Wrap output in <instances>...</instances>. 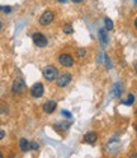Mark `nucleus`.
<instances>
[{
  "label": "nucleus",
  "instance_id": "nucleus-6",
  "mask_svg": "<svg viewBox=\"0 0 137 158\" xmlns=\"http://www.w3.org/2000/svg\"><path fill=\"white\" fill-rule=\"evenodd\" d=\"M53 18H55L53 13L50 12V10H47V12H45V13L41 15V18H40V23H41L42 26H48L50 23H52Z\"/></svg>",
  "mask_w": 137,
  "mask_h": 158
},
{
  "label": "nucleus",
  "instance_id": "nucleus-4",
  "mask_svg": "<svg viewBox=\"0 0 137 158\" xmlns=\"http://www.w3.org/2000/svg\"><path fill=\"white\" fill-rule=\"evenodd\" d=\"M43 92H45V88H43V84H42V83H36V84H33V87L31 88V94H32L34 98L42 97V96H43Z\"/></svg>",
  "mask_w": 137,
  "mask_h": 158
},
{
  "label": "nucleus",
  "instance_id": "nucleus-2",
  "mask_svg": "<svg viewBox=\"0 0 137 158\" xmlns=\"http://www.w3.org/2000/svg\"><path fill=\"white\" fill-rule=\"evenodd\" d=\"M25 82H24V79L23 78H17L13 85H12V92L15 93V94H21L25 91Z\"/></svg>",
  "mask_w": 137,
  "mask_h": 158
},
{
  "label": "nucleus",
  "instance_id": "nucleus-19",
  "mask_svg": "<svg viewBox=\"0 0 137 158\" xmlns=\"http://www.w3.org/2000/svg\"><path fill=\"white\" fill-rule=\"evenodd\" d=\"M38 148H40V147H38V144H37L36 142H32V143H31V149H33V151H38Z\"/></svg>",
  "mask_w": 137,
  "mask_h": 158
},
{
  "label": "nucleus",
  "instance_id": "nucleus-26",
  "mask_svg": "<svg viewBox=\"0 0 137 158\" xmlns=\"http://www.w3.org/2000/svg\"><path fill=\"white\" fill-rule=\"evenodd\" d=\"M2 27H3V23H2V22H0V29H2Z\"/></svg>",
  "mask_w": 137,
  "mask_h": 158
},
{
  "label": "nucleus",
  "instance_id": "nucleus-29",
  "mask_svg": "<svg viewBox=\"0 0 137 158\" xmlns=\"http://www.w3.org/2000/svg\"><path fill=\"white\" fill-rule=\"evenodd\" d=\"M135 3H137V0H135Z\"/></svg>",
  "mask_w": 137,
  "mask_h": 158
},
{
  "label": "nucleus",
  "instance_id": "nucleus-23",
  "mask_svg": "<svg viewBox=\"0 0 137 158\" xmlns=\"http://www.w3.org/2000/svg\"><path fill=\"white\" fill-rule=\"evenodd\" d=\"M72 2H74V3H80L81 0H72Z\"/></svg>",
  "mask_w": 137,
  "mask_h": 158
},
{
  "label": "nucleus",
  "instance_id": "nucleus-24",
  "mask_svg": "<svg viewBox=\"0 0 137 158\" xmlns=\"http://www.w3.org/2000/svg\"><path fill=\"white\" fill-rule=\"evenodd\" d=\"M58 2H61V3H66L67 0H58Z\"/></svg>",
  "mask_w": 137,
  "mask_h": 158
},
{
  "label": "nucleus",
  "instance_id": "nucleus-30",
  "mask_svg": "<svg viewBox=\"0 0 137 158\" xmlns=\"http://www.w3.org/2000/svg\"><path fill=\"white\" fill-rule=\"evenodd\" d=\"M136 130H137V126H136Z\"/></svg>",
  "mask_w": 137,
  "mask_h": 158
},
{
  "label": "nucleus",
  "instance_id": "nucleus-21",
  "mask_svg": "<svg viewBox=\"0 0 137 158\" xmlns=\"http://www.w3.org/2000/svg\"><path fill=\"white\" fill-rule=\"evenodd\" d=\"M0 9H3L5 13H9V12H10V8H9V6H3V8H0Z\"/></svg>",
  "mask_w": 137,
  "mask_h": 158
},
{
  "label": "nucleus",
  "instance_id": "nucleus-1",
  "mask_svg": "<svg viewBox=\"0 0 137 158\" xmlns=\"http://www.w3.org/2000/svg\"><path fill=\"white\" fill-rule=\"evenodd\" d=\"M43 77L47 79L48 82H52L55 81V79L58 78V72H57V69L52 65H48L45 68V70H43Z\"/></svg>",
  "mask_w": 137,
  "mask_h": 158
},
{
  "label": "nucleus",
  "instance_id": "nucleus-13",
  "mask_svg": "<svg viewBox=\"0 0 137 158\" xmlns=\"http://www.w3.org/2000/svg\"><path fill=\"white\" fill-rule=\"evenodd\" d=\"M104 24H105V29H108V31L113 29V21H112V19L105 18L104 19Z\"/></svg>",
  "mask_w": 137,
  "mask_h": 158
},
{
  "label": "nucleus",
  "instance_id": "nucleus-25",
  "mask_svg": "<svg viewBox=\"0 0 137 158\" xmlns=\"http://www.w3.org/2000/svg\"><path fill=\"white\" fill-rule=\"evenodd\" d=\"M135 26H136V28H137V18H136V21H135Z\"/></svg>",
  "mask_w": 137,
  "mask_h": 158
},
{
  "label": "nucleus",
  "instance_id": "nucleus-17",
  "mask_svg": "<svg viewBox=\"0 0 137 158\" xmlns=\"http://www.w3.org/2000/svg\"><path fill=\"white\" fill-rule=\"evenodd\" d=\"M85 54H86V51L84 50V48H79V50H77V55H79L80 57H84Z\"/></svg>",
  "mask_w": 137,
  "mask_h": 158
},
{
  "label": "nucleus",
  "instance_id": "nucleus-20",
  "mask_svg": "<svg viewBox=\"0 0 137 158\" xmlns=\"http://www.w3.org/2000/svg\"><path fill=\"white\" fill-rule=\"evenodd\" d=\"M61 114H62L64 116L68 117V118H70V117H71V114H70V112H67V111H65V110H64V111H61Z\"/></svg>",
  "mask_w": 137,
  "mask_h": 158
},
{
  "label": "nucleus",
  "instance_id": "nucleus-16",
  "mask_svg": "<svg viewBox=\"0 0 137 158\" xmlns=\"http://www.w3.org/2000/svg\"><path fill=\"white\" fill-rule=\"evenodd\" d=\"M57 126H62V129H68V127H70V124H68V123H60V124H58Z\"/></svg>",
  "mask_w": 137,
  "mask_h": 158
},
{
  "label": "nucleus",
  "instance_id": "nucleus-22",
  "mask_svg": "<svg viewBox=\"0 0 137 158\" xmlns=\"http://www.w3.org/2000/svg\"><path fill=\"white\" fill-rule=\"evenodd\" d=\"M4 136H5V133H4V130H0V140H2Z\"/></svg>",
  "mask_w": 137,
  "mask_h": 158
},
{
  "label": "nucleus",
  "instance_id": "nucleus-11",
  "mask_svg": "<svg viewBox=\"0 0 137 158\" xmlns=\"http://www.w3.org/2000/svg\"><path fill=\"white\" fill-rule=\"evenodd\" d=\"M113 94L115 97H121L122 94V88H121V84L119 83H115L114 87H113Z\"/></svg>",
  "mask_w": 137,
  "mask_h": 158
},
{
  "label": "nucleus",
  "instance_id": "nucleus-15",
  "mask_svg": "<svg viewBox=\"0 0 137 158\" xmlns=\"http://www.w3.org/2000/svg\"><path fill=\"white\" fill-rule=\"evenodd\" d=\"M64 32L65 33H72L74 32V29H72V27H71V24H65L64 26Z\"/></svg>",
  "mask_w": 137,
  "mask_h": 158
},
{
  "label": "nucleus",
  "instance_id": "nucleus-27",
  "mask_svg": "<svg viewBox=\"0 0 137 158\" xmlns=\"http://www.w3.org/2000/svg\"><path fill=\"white\" fill-rule=\"evenodd\" d=\"M135 69H136V73H137V64L135 65Z\"/></svg>",
  "mask_w": 137,
  "mask_h": 158
},
{
  "label": "nucleus",
  "instance_id": "nucleus-14",
  "mask_svg": "<svg viewBox=\"0 0 137 158\" xmlns=\"http://www.w3.org/2000/svg\"><path fill=\"white\" fill-rule=\"evenodd\" d=\"M133 101H135V96H133V94H130L128 98H127L126 101H123V105H128V106H130V105L133 103Z\"/></svg>",
  "mask_w": 137,
  "mask_h": 158
},
{
  "label": "nucleus",
  "instance_id": "nucleus-3",
  "mask_svg": "<svg viewBox=\"0 0 137 158\" xmlns=\"http://www.w3.org/2000/svg\"><path fill=\"white\" fill-rule=\"evenodd\" d=\"M32 37H33V42L36 46H38V47H46L47 46V38L42 33L36 32V33H33Z\"/></svg>",
  "mask_w": 137,
  "mask_h": 158
},
{
  "label": "nucleus",
  "instance_id": "nucleus-5",
  "mask_svg": "<svg viewBox=\"0 0 137 158\" xmlns=\"http://www.w3.org/2000/svg\"><path fill=\"white\" fill-rule=\"evenodd\" d=\"M58 61H60L61 65L66 66V68H70L74 65V59L71 55H68V54H62L60 55V57H58Z\"/></svg>",
  "mask_w": 137,
  "mask_h": 158
},
{
  "label": "nucleus",
  "instance_id": "nucleus-7",
  "mask_svg": "<svg viewBox=\"0 0 137 158\" xmlns=\"http://www.w3.org/2000/svg\"><path fill=\"white\" fill-rule=\"evenodd\" d=\"M71 74H62L61 77H58L57 78V85L58 87H66L68 83H70L71 82Z\"/></svg>",
  "mask_w": 137,
  "mask_h": 158
},
{
  "label": "nucleus",
  "instance_id": "nucleus-8",
  "mask_svg": "<svg viewBox=\"0 0 137 158\" xmlns=\"http://www.w3.org/2000/svg\"><path fill=\"white\" fill-rule=\"evenodd\" d=\"M56 107H57V103L55 101H48L43 105V111L47 114H52L56 110Z\"/></svg>",
  "mask_w": 137,
  "mask_h": 158
},
{
  "label": "nucleus",
  "instance_id": "nucleus-10",
  "mask_svg": "<svg viewBox=\"0 0 137 158\" xmlns=\"http://www.w3.org/2000/svg\"><path fill=\"white\" fill-rule=\"evenodd\" d=\"M19 147H21L22 152H27L28 149H31V143H29L27 139H24V138H22V139L19 140Z\"/></svg>",
  "mask_w": 137,
  "mask_h": 158
},
{
  "label": "nucleus",
  "instance_id": "nucleus-28",
  "mask_svg": "<svg viewBox=\"0 0 137 158\" xmlns=\"http://www.w3.org/2000/svg\"><path fill=\"white\" fill-rule=\"evenodd\" d=\"M2 157H3V156H2V153H0V158H2Z\"/></svg>",
  "mask_w": 137,
  "mask_h": 158
},
{
  "label": "nucleus",
  "instance_id": "nucleus-18",
  "mask_svg": "<svg viewBox=\"0 0 137 158\" xmlns=\"http://www.w3.org/2000/svg\"><path fill=\"white\" fill-rule=\"evenodd\" d=\"M104 60H105L107 68H108V69H111V68H112V65H111V61H109V59H108V56H107V55H104Z\"/></svg>",
  "mask_w": 137,
  "mask_h": 158
},
{
  "label": "nucleus",
  "instance_id": "nucleus-9",
  "mask_svg": "<svg viewBox=\"0 0 137 158\" xmlns=\"http://www.w3.org/2000/svg\"><path fill=\"white\" fill-rule=\"evenodd\" d=\"M96 139H98V134L94 133V131L88 133V134H85V136H84V140H85L86 143H89V144H94V143L96 142Z\"/></svg>",
  "mask_w": 137,
  "mask_h": 158
},
{
  "label": "nucleus",
  "instance_id": "nucleus-12",
  "mask_svg": "<svg viewBox=\"0 0 137 158\" xmlns=\"http://www.w3.org/2000/svg\"><path fill=\"white\" fill-rule=\"evenodd\" d=\"M99 38L103 44H107L108 42V36H107V32L105 29H99Z\"/></svg>",
  "mask_w": 137,
  "mask_h": 158
}]
</instances>
